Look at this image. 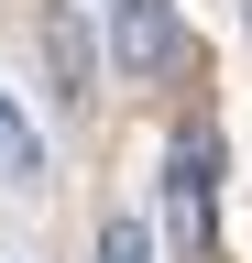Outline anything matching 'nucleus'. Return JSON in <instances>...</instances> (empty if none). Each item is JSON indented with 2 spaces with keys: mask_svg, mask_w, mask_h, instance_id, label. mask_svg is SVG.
I'll list each match as a JSON object with an SVG mask.
<instances>
[{
  "mask_svg": "<svg viewBox=\"0 0 252 263\" xmlns=\"http://www.w3.org/2000/svg\"><path fill=\"white\" fill-rule=\"evenodd\" d=\"M110 11V66L121 77H165L176 66V0H99Z\"/></svg>",
  "mask_w": 252,
  "mask_h": 263,
  "instance_id": "f03ea898",
  "label": "nucleus"
},
{
  "mask_svg": "<svg viewBox=\"0 0 252 263\" xmlns=\"http://www.w3.org/2000/svg\"><path fill=\"white\" fill-rule=\"evenodd\" d=\"M99 263H153V230H143V219H110V230H99Z\"/></svg>",
  "mask_w": 252,
  "mask_h": 263,
  "instance_id": "39448f33",
  "label": "nucleus"
},
{
  "mask_svg": "<svg viewBox=\"0 0 252 263\" xmlns=\"http://www.w3.org/2000/svg\"><path fill=\"white\" fill-rule=\"evenodd\" d=\"M44 55H55V88L88 99V33H77V11H44Z\"/></svg>",
  "mask_w": 252,
  "mask_h": 263,
  "instance_id": "20e7f679",
  "label": "nucleus"
},
{
  "mask_svg": "<svg viewBox=\"0 0 252 263\" xmlns=\"http://www.w3.org/2000/svg\"><path fill=\"white\" fill-rule=\"evenodd\" d=\"M22 186H44V132L22 121L11 88H0V197H22Z\"/></svg>",
  "mask_w": 252,
  "mask_h": 263,
  "instance_id": "7ed1b4c3",
  "label": "nucleus"
},
{
  "mask_svg": "<svg viewBox=\"0 0 252 263\" xmlns=\"http://www.w3.org/2000/svg\"><path fill=\"white\" fill-rule=\"evenodd\" d=\"M165 230H176L186 263L219 252V132L208 121H186L176 143H165Z\"/></svg>",
  "mask_w": 252,
  "mask_h": 263,
  "instance_id": "f257e3e1",
  "label": "nucleus"
}]
</instances>
